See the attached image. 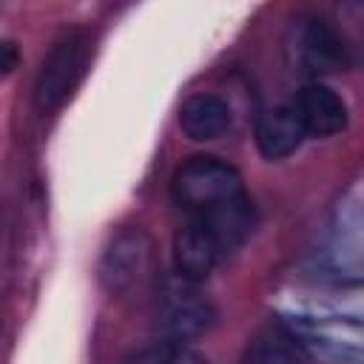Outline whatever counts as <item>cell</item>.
Instances as JSON below:
<instances>
[{
	"label": "cell",
	"instance_id": "5",
	"mask_svg": "<svg viewBox=\"0 0 364 364\" xmlns=\"http://www.w3.org/2000/svg\"><path fill=\"white\" fill-rule=\"evenodd\" d=\"M245 193V182L242 173L210 154L202 156H191L188 162H182L173 171L171 179V196L179 208H185L191 216L205 213L228 199H236Z\"/></svg>",
	"mask_w": 364,
	"mask_h": 364
},
{
	"label": "cell",
	"instance_id": "11",
	"mask_svg": "<svg viewBox=\"0 0 364 364\" xmlns=\"http://www.w3.org/2000/svg\"><path fill=\"white\" fill-rule=\"evenodd\" d=\"M242 364H310V358L287 330L264 327L247 341Z\"/></svg>",
	"mask_w": 364,
	"mask_h": 364
},
{
	"label": "cell",
	"instance_id": "7",
	"mask_svg": "<svg viewBox=\"0 0 364 364\" xmlns=\"http://www.w3.org/2000/svg\"><path fill=\"white\" fill-rule=\"evenodd\" d=\"M225 259V250L199 219H188L173 236V270L176 276L202 284Z\"/></svg>",
	"mask_w": 364,
	"mask_h": 364
},
{
	"label": "cell",
	"instance_id": "9",
	"mask_svg": "<svg viewBox=\"0 0 364 364\" xmlns=\"http://www.w3.org/2000/svg\"><path fill=\"white\" fill-rule=\"evenodd\" d=\"M253 139L256 148L264 159L276 162V159H287L290 154H296L301 148V142L307 139L293 105H276L267 108L253 128Z\"/></svg>",
	"mask_w": 364,
	"mask_h": 364
},
{
	"label": "cell",
	"instance_id": "6",
	"mask_svg": "<svg viewBox=\"0 0 364 364\" xmlns=\"http://www.w3.org/2000/svg\"><path fill=\"white\" fill-rule=\"evenodd\" d=\"M290 105H293V111H296L307 136L327 139V136L341 134L350 122V111H347L344 97L321 80L301 85Z\"/></svg>",
	"mask_w": 364,
	"mask_h": 364
},
{
	"label": "cell",
	"instance_id": "1",
	"mask_svg": "<svg viewBox=\"0 0 364 364\" xmlns=\"http://www.w3.org/2000/svg\"><path fill=\"white\" fill-rule=\"evenodd\" d=\"M156 276V245L151 233L139 225L117 230L100 253L97 279L100 287L114 296L125 299L145 290Z\"/></svg>",
	"mask_w": 364,
	"mask_h": 364
},
{
	"label": "cell",
	"instance_id": "13",
	"mask_svg": "<svg viewBox=\"0 0 364 364\" xmlns=\"http://www.w3.org/2000/svg\"><path fill=\"white\" fill-rule=\"evenodd\" d=\"M20 65V46L14 40H0V80H6Z\"/></svg>",
	"mask_w": 364,
	"mask_h": 364
},
{
	"label": "cell",
	"instance_id": "10",
	"mask_svg": "<svg viewBox=\"0 0 364 364\" xmlns=\"http://www.w3.org/2000/svg\"><path fill=\"white\" fill-rule=\"evenodd\" d=\"M193 219H199L210 236L219 242V247L228 253H233L256 228V210H253V202L247 199V193L236 196V199H228L205 213H196Z\"/></svg>",
	"mask_w": 364,
	"mask_h": 364
},
{
	"label": "cell",
	"instance_id": "3",
	"mask_svg": "<svg viewBox=\"0 0 364 364\" xmlns=\"http://www.w3.org/2000/svg\"><path fill=\"white\" fill-rule=\"evenodd\" d=\"M284 54L293 71L310 77V82L336 71H347L353 63L347 37L327 17L318 14H304L290 23L284 37Z\"/></svg>",
	"mask_w": 364,
	"mask_h": 364
},
{
	"label": "cell",
	"instance_id": "4",
	"mask_svg": "<svg viewBox=\"0 0 364 364\" xmlns=\"http://www.w3.org/2000/svg\"><path fill=\"white\" fill-rule=\"evenodd\" d=\"M88 63H91V37L85 31L63 34L48 48L34 77V108L40 114L60 111L82 82Z\"/></svg>",
	"mask_w": 364,
	"mask_h": 364
},
{
	"label": "cell",
	"instance_id": "8",
	"mask_svg": "<svg viewBox=\"0 0 364 364\" xmlns=\"http://www.w3.org/2000/svg\"><path fill=\"white\" fill-rule=\"evenodd\" d=\"M233 125V111L225 97L213 91L191 94L179 108V128L193 142H213Z\"/></svg>",
	"mask_w": 364,
	"mask_h": 364
},
{
	"label": "cell",
	"instance_id": "2",
	"mask_svg": "<svg viewBox=\"0 0 364 364\" xmlns=\"http://www.w3.org/2000/svg\"><path fill=\"white\" fill-rule=\"evenodd\" d=\"M216 321V307L202 293L196 282L182 276H168L159 282L154 296V333L159 341L191 344L202 338Z\"/></svg>",
	"mask_w": 364,
	"mask_h": 364
},
{
	"label": "cell",
	"instance_id": "12",
	"mask_svg": "<svg viewBox=\"0 0 364 364\" xmlns=\"http://www.w3.org/2000/svg\"><path fill=\"white\" fill-rule=\"evenodd\" d=\"M128 364H210L202 353H196L191 344L176 341H154L142 350H136Z\"/></svg>",
	"mask_w": 364,
	"mask_h": 364
}]
</instances>
